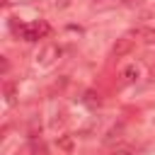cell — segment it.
Wrapping results in <instances>:
<instances>
[{"mask_svg":"<svg viewBox=\"0 0 155 155\" xmlns=\"http://www.w3.org/2000/svg\"><path fill=\"white\" fill-rule=\"evenodd\" d=\"M114 155H136V150L128 148V145H116L114 148Z\"/></svg>","mask_w":155,"mask_h":155,"instance_id":"cell-11","label":"cell"},{"mask_svg":"<svg viewBox=\"0 0 155 155\" xmlns=\"http://www.w3.org/2000/svg\"><path fill=\"white\" fill-rule=\"evenodd\" d=\"M5 94H7V104H15L17 102V94H15V85L12 82H5Z\"/></svg>","mask_w":155,"mask_h":155,"instance_id":"cell-9","label":"cell"},{"mask_svg":"<svg viewBox=\"0 0 155 155\" xmlns=\"http://www.w3.org/2000/svg\"><path fill=\"white\" fill-rule=\"evenodd\" d=\"M58 148L65 150V153H70L73 150V136H61L58 138Z\"/></svg>","mask_w":155,"mask_h":155,"instance_id":"cell-7","label":"cell"},{"mask_svg":"<svg viewBox=\"0 0 155 155\" xmlns=\"http://www.w3.org/2000/svg\"><path fill=\"white\" fill-rule=\"evenodd\" d=\"M85 104H87L90 109H97V107H99V94H94V92H87V94H85Z\"/></svg>","mask_w":155,"mask_h":155,"instance_id":"cell-8","label":"cell"},{"mask_svg":"<svg viewBox=\"0 0 155 155\" xmlns=\"http://www.w3.org/2000/svg\"><path fill=\"white\" fill-rule=\"evenodd\" d=\"M58 56H61V46H56V44H46V46L36 53V63H39V65H51Z\"/></svg>","mask_w":155,"mask_h":155,"instance_id":"cell-2","label":"cell"},{"mask_svg":"<svg viewBox=\"0 0 155 155\" xmlns=\"http://www.w3.org/2000/svg\"><path fill=\"white\" fill-rule=\"evenodd\" d=\"M140 78V68L136 65V63H131V65H126L124 70H121V80L126 82V85H131V82H136Z\"/></svg>","mask_w":155,"mask_h":155,"instance_id":"cell-5","label":"cell"},{"mask_svg":"<svg viewBox=\"0 0 155 155\" xmlns=\"http://www.w3.org/2000/svg\"><path fill=\"white\" fill-rule=\"evenodd\" d=\"M133 51V39L131 36H121V39H116V44L111 46V56L114 58H121V56H126V53H131Z\"/></svg>","mask_w":155,"mask_h":155,"instance_id":"cell-3","label":"cell"},{"mask_svg":"<svg viewBox=\"0 0 155 155\" xmlns=\"http://www.w3.org/2000/svg\"><path fill=\"white\" fill-rule=\"evenodd\" d=\"M15 34H17L19 39H24V41H36V39H41V36H46V34H48V27H46L44 22L19 24V27H15Z\"/></svg>","mask_w":155,"mask_h":155,"instance_id":"cell-1","label":"cell"},{"mask_svg":"<svg viewBox=\"0 0 155 155\" xmlns=\"http://www.w3.org/2000/svg\"><path fill=\"white\" fill-rule=\"evenodd\" d=\"M121 138H124V126L119 124V126H111L102 140H104V145H114V143H119Z\"/></svg>","mask_w":155,"mask_h":155,"instance_id":"cell-6","label":"cell"},{"mask_svg":"<svg viewBox=\"0 0 155 155\" xmlns=\"http://www.w3.org/2000/svg\"><path fill=\"white\" fill-rule=\"evenodd\" d=\"M121 2H124V5H126V7H133V5H140V2H143V0H121Z\"/></svg>","mask_w":155,"mask_h":155,"instance_id":"cell-13","label":"cell"},{"mask_svg":"<svg viewBox=\"0 0 155 155\" xmlns=\"http://www.w3.org/2000/svg\"><path fill=\"white\" fill-rule=\"evenodd\" d=\"M128 36H136V39H140L143 44H155V27H138V29H133Z\"/></svg>","mask_w":155,"mask_h":155,"instance_id":"cell-4","label":"cell"},{"mask_svg":"<svg viewBox=\"0 0 155 155\" xmlns=\"http://www.w3.org/2000/svg\"><path fill=\"white\" fill-rule=\"evenodd\" d=\"M29 150H31V155H46V145L44 143H36V140H31Z\"/></svg>","mask_w":155,"mask_h":155,"instance_id":"cell-10","label":"cell"},{"mask_svg":"<svg viewBox=\"0 0 155 155\" xmlns=\"http://www.w3.org/2000/svg\"><path fill=\"white\" fill-rule=\"evenodd\" d=\"M70 5V0H56V7L58 10H63V7H68Z\"/></svg>","mask_w":155,"mask_h":155,"instance_id":"cell-14","label":"cell"},{"mask_svg":"<svg viewBox=\"0 0 155 155\" xmlns=\"http://www.w3.org/2000/svg\"><path fill=\"white\" fill-rule=\"evenodd\" d=\"M150 17H155V7H148L140 12V19H150Z\"/></svg>","mask_w":155,"mask_h":155,"instance_id":"cell-12","label":"cell"}]
</instances>
